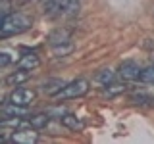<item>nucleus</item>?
<instances>
[{
  "instance_id": "1",
  "label": "nucleus",
  "mask_w": 154,
  "mask_h": 144,
  "mask_svg": "<svg viewBox=\"0 0 154 144\" xmlns=\"http://www.w3.org/2000/svg\"><path fill=\"white\" fill-rule=\"evenodd\" d=\"M33 27V19L25 16L21 12H14V14H4L2 21H0V37L8 38L14 35H21V33L29 31Z\"/></svg>"
},
{
  "instance_id": "2",
  "label": "nucleus",
  "mask_w": 154,
  "mask_h": 144,
  "mask_svg": "<svg viewBox=\"0 0 154 144\" xmlns=\"http://www.w3.org/2000/svg\"><path fill=\"white\" fill-rule=\"evenodd\" d=\"M79 0H45L42 12L50 17H69L79 12Z\"/></svg>"
},
{
  "instance_id": "3",
  "label": "nucleus",
  "mask_w": 154,
  "mask_h": 144,
  "mask_svg": "<svg viewBox=\"0 0 154 144\" xmlns=\"http://www.w3.org/2000/svg\"><path fill=\"white\" fill-rule=\"evenodd\" d=\"M89 81L87 79H75L71 83H66L60 90L54 94L56 100H71V98H81L89 92Z\"/></svg>"
},
{
  "instance_id": "4",
  "label": "nucleus",
  "mask_w": 154,
  "mask_h": 144,
  "mask_svg": "<svg viewBox=\"0 0 154 144\" xmlns=\"http://www.w3.org/2000/svg\"><path fill=\"white\" fill-rule=\"evenodd\" d=\"M35 100V90L25 88V86H17L8 94L6 102L8 104H17V106H29Z\"/></svg>"
},
{
  "instance_id": "5",
  "label": "nucleus",
  "mask_w": 154,
  "mask_h": 144,
  "mask_svg": "<svg viewBox=\"0 0 154 144\" xmlns=\"http://www.w3.org/2000/svg\"><path fill=\"white\" fill-rule=\"evenodd\" d=\"M141 67H139L135 62H123L122 65H119V71H118V75L122 77L123 81H137V79H141Z\"/></svg>"
},
{
  "instance_id": "6",
  "label": "nucleus",
  "mask_w": 154,
  "mask_h": 144,
  "mask_svg": "<svg viewBox=\"0 0 154 144\" xmlns=\"http://www.w3.org/2000/svg\"><path fill=\"white\" fill-rule=\"evenodd\" d=\"M12 142H19V144H35L38 142V133L37 129H25V131H12V136H10Z\"/></svg>"
},
{
  "instance_id": "7",
  "label": "nucleus",
  "mask_w": 154,
  "mask_h": 144,
  "mask_svg": "<svg viewBox=\"0 0 154 144\" xmlns=\"http://www.w3.org/2000/svg\"><path fill=\"white\" fill-rule=\"evenodd\" d=\"M67 40H69V31H67V29H56V31H52L50 35H48V42H50L52 46L66 44Z\"/></svg>"
},
{
  "instance_id": "8",
  "label": "nucleus",
  "mask_w": 154,
  "mask_h": 144,
  "mask_svg": "<svg viewBox=\"0 0 154 144\" xmlns=\"http://www.w3.org/2000/svg\"><path fill=\"white\" fill-rule=\"evenodd\" d=\"M60 121H62V125H64L66 129H69V131H81V129L85 127L83 121H81V119H77L75 115H71V113H64L60 117Z\"/></svg>"
},
{
  "instance_id": "9",
  "label": "nucleus",
  "mask_w": 154,
  "mask_h": 144,
  "mask_svg": "<svg viewBox=\"0 0 154 144\" xmlns=\"http://www.w3.org/2000/svg\"><path fill=\"white\" fill-rule=\"evenodd\" d=\"M27 113V106H17V104H8L2 108V115L4 117H21Z\"/></svg>"
},
{
  "instance_id": "10",
  "label": "nucleus",
  "mask_w": 154,
  "mask_h": 144,
  "mask_svg": "<svg viewBox=\"0 0 154 144\" xmlns=\"http://www.w3.org/2000/svg\"><path fill=\"white\" fill-rule=\"evenodd\" d=\"M38 65V56L37 54H25L19 58L17 62V69H25V71H31Z\"/></svg>"
},
{
  "instance_id": "11",
  "label": "nucleus",
  "mask_w": 154,
  "mask_h": 144,
  "mask_svg": "<svg viewBox=\"0 0 154 144\" xmlns=\"http://www.w3.org/2000/svg\"><path fill=\"white\" fill-rule=\"evenodd\" d=\"M29 79V71H25V69H17V71H14V73H10L8 77H6V85H16V86H19L21 83H25V81Z\"/></svg>"
},
{
  "instance_id": "12",
  "label": "nucleus",
  "mask_w": 154,
  "mask_h": 144,
  "mask_svg": "<svg viewBox=\"0 0 154 144\" xmlns=\"http://www.w3.org/2000/svg\"><path fill=\"white\" fill-rule=\"evenodd\" d=\"M122 92H125V85L123 83H110V85H104V88H102V94L108 96V98L119 96Z\"/></svg>"
},
{
  "instance_id": "13",
  "label": "nucleus",
  "mask_w": 154,
  "mask_h": 144,
  "mask_svg": "<svg viewBox=\"0 0 154 144\" xmlns=\"http://www.w3.org/2000/svg\"><path fill=\"white\" fill-rule=\"evenodd\" d=\"M27 125L29 127H33V129H45L46 125H48V115L46 113H37V115H31V117L27 119Z\"/></svg>"
},
{
  "instance_id": "14",
  "label": "nucleus",
  "mask_w": 154,
  "mask_h": 144,
  "mask_svg": "<svg viewBox=\"0 0 154 144\" xmlns=\"http://www.w3.org/2000/svg\"><path fill=\"white\" fill-rule=\"evenodd\" d=\"M96 81H98L100 85H110V83H114L116 81V73L114 71H110V69H106V71H102V73H98L96 75Z\"/></svg>"
},
{
  "instance_id": "15",
  "label": "nucleus",
  "mask_w": 154,
  "mask_h": 144,
  "mask_svg": "<svg viewBox=\"0 0 154 144\" xmlns=\"http://www.w3.org/2000/svg\"><path fill=\"white\" fill-rule=\"evenodd\" d=\"M66 83H62L60 79H54V81H48V83H45L42 85V90H46V92H52V94H56L58 90L62 88Z\"/></svg>"
},
{
  "instance_id": "16",
  "label": "nucleus",
  "mask_w": 154,
  "mask_h": 144,
  "mask_svg": "<svg viewBox=\"0 0 154 144\" xmlns=\"http://www.w3.org/2000/svg\"><path fill=\"white\" fill-rule=\"evenodd\" d=\"M141 81L143 83H154V67H146L141 71Z\"/></svg>"
},
{
  "instance_id": "17",
  "label": "nucleus",
  "mask_w": 154,
  "mask_h": 144,
  "mask_svg": "<svg viewBox=\"0 0 154 144\" xmlns=\"http://www.w3.org/2000/svg\"><path fill=\"white\" fill-rule=\"evenodd\" d=\"M52 48H54V52H56V54H69V52L73 50V46H71V44H67V46L58 44V46H52Z\"/></svg>"
},
{
  "instance_id": "18",
  "label": "nucleus",
  "mask_w": 154,
  "mask_h": 144,
  "mask_svg": "<svg viewBox=\"0 0 154 144\" xmlns=\"http://www.w3.org/2000/svg\"><path fill=\"white\" fill-rule=\"evenodd\" d=\"M10 62H12V58H10V54L8 52H2V54H0V65L2 67H6Z\"/></svg>"
}]
</instances>
